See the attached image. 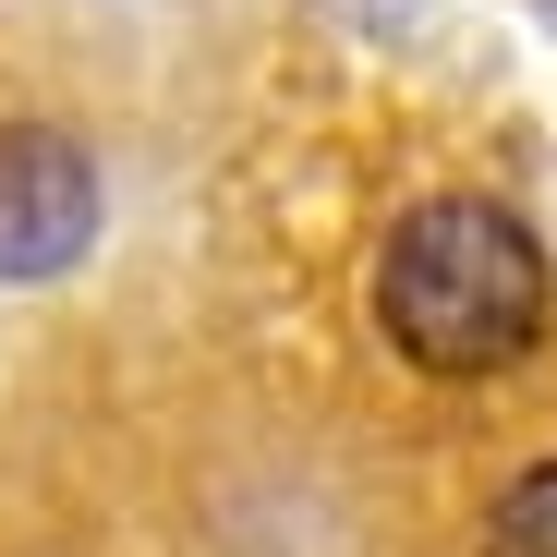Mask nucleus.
<instances>
[{
    "label": "nucleus",
    "instance_id": "7ed1b4c3",
    "mask_svg": "<svg viewBox=\"0 0 557 557\" xmlns=\"http://www.w3.org/2000/svg\"><path fill=\"white\" fill-rule=\"evenodd\" d=\"M485 557H557V460H533V473L485 509Z\"/></svg>",
    "mask_w": 557,
    "mask_h": 557
},
{
    "label": "nucleus",
    "instance_id": "f257e3e1",
    "mask_svg": "<svg viewBox=\"0 0 557 557\" xmlns=\"http://www.w3.org/2000/svg\"><path fill=\"white\" fill-rule=\"evenodd\" d=\"M376 327L424 376H509L545 339V243L497 195H424L376 255Z\"/></svg>",
    "mask_w": 557,
    "mask_h": 557
},
{
    "label": "nucleus",
    "instance_id": "f03ea898",
    "mask_svg": "<svg viewBox=\"0 0 557 557\" xmlns=\"http://www.w3.org/2000/svg\"><path fill=\"white\" fill-rule=\"evenodd\" d=\"M98 243V158L49 122L0 134V278H61Z\"/></svg>",
    "mask_w": 557,
    "mask_h": 557
}]
</instances>
